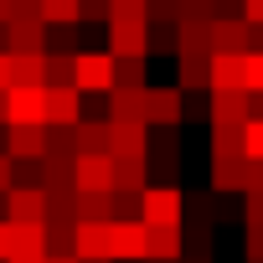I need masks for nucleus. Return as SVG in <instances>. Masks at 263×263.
Returning <instances> with one entry per match:
<instances>
[{
  "mask_svg": "<svg viewBox=\"0 0 263 263\" xmlns=\"http://www.w3.org/2000/svg\"><path fill=\"white\" fill-rule=\"evenodd\" d=\"M108 52L119 62L150 57V21H108Z\"/></svg>",
  "mask_w": 263,
  "mask_h": 263,
  "instance_id": "obj_1",
  "label": "nucleus"
},
{
  "mask_svg": "<svg viewBox=\"0 0 263 263\" xmlns=\"http://www.w3.org/2000/svg\"><path fill=\"white\" fill-rule=\"evenodd\" d=\"M108 258L145 263L150 258V227L145 222H108Z\"/></svg>",
  "mask_w": 263,
  "mask_h": 263,
  "instance_id": "obj_2",
  "label": "nucleus"
},
{
  "mask_svg": "<svg viewBox=\"0 0 263 263\" xmlns=\"http://www.w3.org/2000/svg\"><path fill=\"white\" fill-rule=\"evenodd\" d=\"M114 78H119L114 52H83L78 57V88L83 93H114Z\"/></svg>",
  "mask_w": 263,
  "mask_h": 263,
  "instance_id": "obj_3",
  "label": "nucleus"
},
{
  "mask_svg": "<svg viewBox=\"0 0 263 263\" xmlns=\"http://www.w3.org/2000/svg\"><path fill=\"white\" fill-rule=\"evenodd\" d=\"M186 217V196L176 186H150L145 191V227H181Z\"/></svg>",
  "mask_w": 263,
  "mask_h": 263,
  "instance_id": "obj_4",
  "label": "nucleus"
},
{
  "mask_svg": "<svg viewBox=\"0 0 263 263\" xmlns=\"http://www.w3.org/2000/svg\"><path fill=\"white\" fill-rule=\"evenodd\" d=\"M253 52V26L242 16H222L212 26V57H248Z\"/></svg>",
  "mask_w": 263,
  "mask_h": 263,
  "instance_id": "obj_5",
  "label": "nucleus"
},
{
  "mask_svg": "<svg viewBox=\"0 0 263 263\" xmlns=\"http://www.w3.org/2000/svg\"><path fill=\"white\" fill-rule=\"evenodd\" d=\"M181 114H186L181 88H145V124L150 129H176Z\"/></svg>",
  "mask_w": 263,
  "mask_h": 263,
  "instance_id": "obj_6",
  "label": "nucleus"
},
{
  "mask_svg": "<svg viewBox=\"0 0 263 263\" xmlns=\"http://www.w3.org/2000/svg\"><path fill=\"white\" fill-rule=\"evenodd\" d=\"M206 114H212V129H248L253 124V93H212Z\"/></svg>",
  "mask_w": 263,
  "mask_h": 263,
  "instance_id": "obj_7",
  "label": "nucleus"
},
{
  "mask_svg": "<svg viewBox=\"0 0 263 263\" xmlns=\"http://www.w3.org/2000/svg\"><path fill=\"white\" fill-rule=\"evenodd\" d=\"M11 160H47V124H6Z\"/></svg>",
  "mask_w": 263,
  "mask_h": 263,
  "instance_id": "obj_8",
  "label": "nucleus"
},
{
  "mask_svg": "<svg viewBox=\"0 0 263 263\" xmlns=\"http://www.w3.org/2000/svg\"><path fill=\"white\" fill-rule=\"evenodd\" d=\"M114 181H119V165H114V155L78 160V191H83V196H114Z\"/></svg>",
  "mask_w": 263,
  "mask_h": 263,
  "instance_id": "obj_9",
  "label": "nucleus"
},
{
  "mask_svg": "<svg viewBox=\"0 0 263 263\" xmlns=\"http://www.w3.org/2000/svg\"><path fill=\"white\" fill-rule=\"evenodd\" d=\"M47 124L78 129L83 124V88H47Z\"/></svg>",
  "mask_w": 263,
  "mask_h": 263,
  "instance_id": "obj_10",
  "label": "nucleus"
},
{
  "mask_svg": "<svg viewBox=\"0 0 263 263\" xmlns=\"http://www.w3.org/2000/svg\"><path fill=\"white\" fill-rule=\"evenodd\" d=\"M114 160H150V124H114Z\"/></svg>",
  "mask_w": 263,
  "mask_h": 263,
  "instance_id": "obj_11",
  "label": "nucleus"
},
{
  "mask_svg": "<svg viewBox=\"0 0 263 263\" xmlns=\"http://www.w3.org/2000/svg\"><path fill=\"white\" fill-rule=\"evenodd\" d=\"M6 42H11V57H42L47 52V21H11Z\"/></svg>",
  "mask_w": 263,
  "mask_h": 263,
  "instance_id": "obj_12",
  "label": "nucleus"
},
{
  "mask_svg": "<svg viewBox=\"0 0 263 263\" xmlns=\"http://www.w3.org/2000/svg\"><path fill=\"white\" fill-rule=\"evenodd\" d=\"M11 124H47V88H11Z\"/></svg>",
  "mask_w": 263,
  "mask_h": 263,
  "instance_id": "obj_13",
  "label": "nucleus"
},
{
  "mask_svg": "<svg viewBox=\"0 0 263 263\" xmlns=\"http://www.w3.org/2000/svg\"><path fill=\"white\" fill-rule=\"evenodd\" d=\"M6 222H47V191L11 186V196H6Z\"/></svg>",
  "mask_w": 263,
  "mask_h": 263,
  "instance_id": "obj_14",
  "label": "nucleus"
},
{
  "mask_svg": "<svg viewBox=\"0 0 263 263\" xmlns=\"http://www.w3.org/2000/svg\"><path fill=\"white\" fill-rule=\"evenodd\" d=\"M78 263H114L108 258V227L103 222H78V248H72Z\"/></svg>",
  "mask_w": 263,
  "mask_h": 263,
  "instance_id": "obj_15",
  "label": "nucleus"
},
{
  "mask_svg": "<svg viewBox=\"0 0 263 263\" xmlns=\"http://www.w3.org/2000/svg\"><path fill=\"white\" fill-rule=\"evenodd\" d=\"M114 150V124L108 119H83L78 124V160H93V155H108Z\"/></svg>",
  "mask_w": 263,
  "mask_h": 263,
  "instance_id": "obj_16",
  "label": "nucleus"
},
{
  "mask_svg": "<svg viewBox=\"0 0 263 263\" xmlns=\"http://www.w3.org/2000/svg\"><path fill=\"white\" fill-rule=\"evenodd\" d=\"M212 93H248V57H212Z\"/></svg>",
  "mask_w": 263,
  "mask_h": 263,
  "instance_id": "obj_17",
  "label": "nucleus"
},
{
  "mask_svg": "<svg viewBox=\"0 0 263 263\" xmlns=\"http://www.w3.org/2000/svg\"><path fill=\"white\" fill-rule=\"evenodd\" d=\"M11 258H47V222H11Z\"/></svg>",
  "mask_w": 263,
  "mask_h": 263,
  "instance_id": "obj_18",
  "label": "nucleus"
},
{
  "mask_svg": "<svg viewBox=\"0 0 263 263\" xmlns=\"http://www.w3.org/2000/svg\"><path fill=\"white\" fill-rule=\"evenodd\" d=\"M186 253V227H150V258L145 263H181Z\"/></svg>",
  "mask_w": 263,
  "mask_h": 263,
  "instance_id": "obj_19",
  "label": "nucleus"
},
{
  "mask_svg": "<svg viewBox=\"0 0 263 263\" xmlns=\"http://www.w3.org/2000/svg\"><path fill=\"white\" fill-rule=\"evenodd\" d=\"M108 124H145V93H108Z\"/></svg>",
  "mask_w": 263,
  "mask_h": 263,
  "instance_id": "obj_20",
  "label": "nucleus"
},
{
  "mask_svg": "<svg viewBox=\"0 0 263 263\" xmlns=\"http://www.w3.org/2000/svg\"><path fill=\"white\" fill-rule=\"evenodd\" d=\"M119 165V181H114V191H129V196H145L150 191V160H114Z\"/></svg>",
  "mask_w": 263,
  "mask_h": 263,
  "instance_id": "obj_21",
  "label": "nucleus"
},
{
  "mask_svg": "<svg viewBox=\"0 0 263 263\" xmlns=\"http://www.w3.org/2000/svg\"><path fill=\"white\" fill-rule=\"evenodd\" d=\"M11 88H47V52L42 57H11Z\"/></svg>",
  "mask_w": 263,
  "mask_h": 263,
  "instance_id": "obj_22",
  "label": "nucleus"
},
{
  "mask_svg": "<svg viewBox=\"0 0 263 263\" xmlns=\"http://www.w3.org/2000/svg\"><path fill=\"white\" fill-rule=\"evenodd\" d=\"M176 160H181L176 135H171V129H160V135L150 140V171H155V176H176Z\"/></svg>",
  "mask_w": 263,
  "mask_h": 263,
  "instance_id": "obj_23",
  "label": "nucleus"
},
{
  "mask_svg": "<svg viewBox=\"0 0 263 263\" xmlns=\"http://www.w3.org/2000/svg\"><path fill=\"white\" fill-rule=\"evenodd\" d=\"M181 57H212V26L206 21H181Z\"/></svg>",
  "mask_w": 263,
  "mask_h": 263,
  "instance_id": "obj_24",
  "label": "nucleus"
},
{
  "mask_svg": "<svg viewBox=\"0 0 263 263\" xmlns=\"http://www.w3.org/2000/svg\"><path fill=\"white\" fill-rule=\"evenodd\" d=\"M212 93V57H181V93Z\"/></svg>",
  "mask_w": 263,
  "mask_h": 263,
  "instance_id": "obj_25",
  "label": "nucleus"
},
{
  "mask_svg": "<svg viewBox=\"0 0 263 263\" xmlns=\"http://www.w3.org/2000/svg\"><path fill=\"white\" fill-rule=\"evenodd\" d=\"M181 227H186V237H212V201L206 196H186Z\"/></svg>",
  "mask_w": 263,
  "mask_h": 263,
  "instance_id": "obj_26",
  "label": "nucleus"
},
{
  "mask_svg": "<svg viewBox=\"0 0 263 263\" xmlns=\"http://www.w3.org/2000/svg\"><path fill=\"white\" fill-rule=\"evenodd\" d=\"M42 21L47 26H78L83 21V0H42Z\"/></svg>",
  "mask_w": 263,
  "mask_h": 263,
  "instance_id": "obj_27",
  "label": "nucleus"
},
{
  "mask_svg": "<svg viewBox=\"0 0 263 263\" xmlns=\"http://www.w3.org/2000/svg\"><path fill=\"white\" fill-rule=\"evenodd\" d=\"M47 88H78V57L47 52Z\"/></svg>",
  "mask_w": 263,
  "mask_h": 263,
  "instance_id": "obj_28",
  "label": "nucleus"
},
{
  "mask_svg": "<svg viewBox=\"0 0 263 263\" xmlns=\"http://www.w3.org/2000/svg\"><path fill=\"white\" fill-rule=\"evenodd\" d=\"M78 222H114V196H83L78 191Z\"/></svg>",
  "mask_w": 263,
  "mask_h": 263,
  "instance_id": "obj_29",
  "label": "nucleus"
},
{
  "mask_svg": "<svg viewBox=\"0 0 263 263\" xmlns=\"http://www.w3.org/2000/svg\"><path fill=\"white\" fill-rule=\"evenodd\" d=\"M114 88H124V93H145V57H135V62H119V78H114Z\"/></svg>",
  "mask_w": 263,
  "mask_h": 263,
  "instance_id": "obj_30",
  "label": "nucleus"
},
{
  "mask_svg": "<svg viewBox=\"0 0 263 263\" xmlns=\"http://www.w3.org/2000/svg\"><path fill=\"white\" fill-rule=\"evenodd\" d=\"M114 21H150V0H108Z\"/></svg>",
  "mask_w": 263,
  "mask_h": 263,
  "instance_id": "obj_31",
  "label": "nucleus"
},
{
  "mask_svg": "<svg viewBox=\"0 0 263 263\" xmlns=\"http://www.w3.org/2000/svg\"><path fill=\"white\" fill-rule=\"evenodd\" d=\"M242 150H248V160H263V124L258 119L242 129Z\"/></svg>",
  "mask_w": 263,
  "mask_h": 263,
  "instance_id": "obj_32",
  "label": "nucleus"
},
{
  "mask_svg": "<svg viewBox=\"0 0 263 263\" xmlns=\"http://www.w3.org/2000/svg\"><path fill=\"white\" fill-rule=\"evenodd\" d=\"M57 47H62V57H83V36H78V26H57Z\"/></svg>",
  "mask_w": 263,
  "mask_h": 263,
  "instance_id": "obj_33",
  "label": "nucleus"
},
{
  "mask_svg": "<svg viewBox=\"0 0 263 263\" xmlns=\"http://www.w3.org/2000/svg\"><path fill=\"white\" fill-rule=\"evenodd\" d=\"M248 93H263V52H248Z\"/></svg>",
  "mask_w": 263,
  "mask_h": 263,
  "instance_id": "obj_34",
  "label": "nucleus"
},
{
  "mask_svg": "<svg viewBox=\"0 0 263 263\" xmlns=\"http://www.w3.org/2000/svg\"><path fill=\"white\" fill-rule=\"evenodd\" d=\"M11 186H16V160L0 150V196H11Z\"/></svg>",
  "mask_w": 263,
  "mask_h": 263,
  "instance_id": "obj_35",
  "label": "nucleus"
},
{
  "mask_svg": "<svg viewBox=\"0 0 263 263\" xmlns=\"http://www.w3.org/2000/svg\"><path fill=\"white\" fill-rule=\"evenodd\" d=\"M83 21H114L108 16V0H83Z\"/></svg>",
  "mask_w": 263,
  "mask_h": 263,
  "instance_id": "obj_36",
  "label": "nucleus"
},
{
  "mask_svg": "<svg viewBox=\"0 0 263 263\" xmlns=\"http://www.w3.org/2000/svg\"><path fill=\"white\" fill-rule=\"evenodd\" d=\"M242 21H248L253 31L263 26V0H242Z\"/></svg>",
  "mask_w": 263,
  "mask_h": 263,
  "instance_id": "obj_37",
  "label": "nucleus"
},
{
  "mask_svg": "<svg viewBox=\"0 0 263 263\" xmlns=\"http://www.w3.org/2000/svg\"><path fill=\"white\" fill-rule=\"evenodd\" d=\"M0 93H11V52H0Z\"/></svg>",
  "mask_w": 263,
  "mask_h": 263,
  "instance_id": "obj_38",
  "label": "nucleus"
},
{
  "mask_svg": "<svg viewBox=\"0 0 263 263\" xmlns=\"http://www.w3.org/2000/svg\"><path fill=\"white\" fill-rule=\"evenodd\" d=\"M0 263H11V222H0Z\"/></svg>",
  "mask_w": 263,
  "mask_h": 263,
  "instance_id": "obj_39",
  "label": "nucleus"
},
{
  "mask_svg": "<svg viewBox=\"0 0 263 263\" xmlns=\"http://www.w3.org/2000/svg\"><path fill=\"white\" fill-rule=\"evenodd\" d=\"M16 21V11H11V0H0V26H11Z\"/></svg>",
  "mask_w": 263,
  "mask_h": 263,
  "instance_id": "obj_40",
  "label": "nucleus"
},
{
  "mask_svg": "<svg viewBox=\"0 0 263 263\" xmlns=\"http://www.w3.org/2000/svg\"><path fill=\"white\" fill-rule=\"evenodd\" d=\"M253 119L263 124V93H253Z\"/></svg>",
  "mask_w": 263,
  "mask_h": 263,
  "instance_id": "obj_41",
  "label": "nucleus"
},
{
  "mask_svg": "<svg viewBox=\"0 0 263 263\" xmlns=\"http://www.w3.org/2000/svg\"><path fill=\"white\" fill-rule=\"evenodd\" d=\"M0 124H11V103H6V93H0Z\"/></svg>",
  "mask_w": 263,
  "mask_h": 263,
  "instance_id": "obj_42",
  "label": "nucleus"
},
{
  "mask_svg": "<svg viewBox=\"0 0 263 263\" xmlns=\"http://www.w3.org/2000/svg\"><path fill=\"white\" fill-rule=\"evenodd\" d=\"M0 52H11V42H6V26H0Z\"/></svg>",
  "mask_w": 263,
  "mask_h": 263,
  "instance_id": "obj_43",
  "label": "nucleus"
},
{
  "mask_svg": "<svg viewBox=\"0 0 263 263\" xmlns=\"http://www.w3.org/2000/svg\"><path fill=\"white\" fill-rule=\"evenodd\" d=\"M47 263H78V258H72V253H67V258H47Z\"/></svg>",
  "mask_w": 263,
  "mask_h": 263,
  "instance_id": "obj_44",
  "label": "nucleus"
},
{
  "mask_svg": "<svg viewBox=\"0 0 263 263\" xmlns=\"http://www.w3.org/2000/svg\"><path fill=\"white\" fill-rule=\"evenodd\" d=\"M11 263H47V258H11Z\"/></svg>",
  "mask_w": 263,
  "mask_h": 263,
  "instance_id": "obj_45",
  "label": "nucleus"
}]
</instances>
